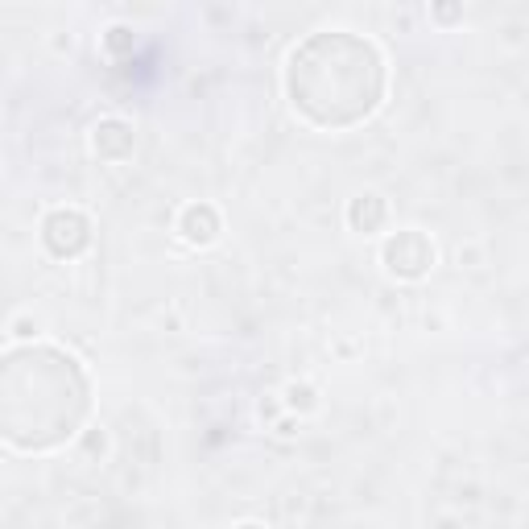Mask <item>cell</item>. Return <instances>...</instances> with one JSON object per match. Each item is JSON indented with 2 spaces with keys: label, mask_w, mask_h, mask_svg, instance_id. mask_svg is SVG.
<instances>
[{
  "label": "cell",
  "mask_w": 529,
  "mask_h": 529,
  "mask_svg": "<svg viewBox=\"0 0 529 529\" xmlns=\"http://www.w3.org/2000/svg\"><path fill=\"white\" fill-rule=\"evenodd\" d=\"M220 211H215L211 203H191V207H182L178 215V232L186 244H195V248H207L220 240Z\"/></svg>",
  "instance_id": "4"
},
{
  "label": "cell",
  "mask_w": 529,
  "mask_h": 529,
  "mask_svg": "<svg viewBox=\"0 0 529 529\" xmlns=\"http://www.w3.org/2000/svg\"><path fill=\"white\" fill-rule=\"evenodd\" d=\"M42 244L50 248L54 257L71 261V257H79L83 248L91 244V220L79 207H54L42 220Z\"/></svg>",
  "instance_id": "2"
},
{
  "label": "cell",
  "mask_w": 529,
  "mask_h": 529,
  "mask_svg": "<svg viewBox=\"0 0 529 529\" xmlns=\"http://www.w3.org/2000/svg\"><path fill=\"white\" fill-rule=\"evenodd\" d=\"M381 261L393 277H401V282H418V277H426L434 269V244L426 232L418 228H406V232H393L381 248Z\"/></svg>",
  "instance_id": "1"
},
{
  "label": "cell",
  "mask_w": 529,
  "mask_h": 529,
  "mask_svg": "<svg viewBox=\"0 0 529 529\" xmlns=\"http://www.w3.org/2000/svg\"><path fill=\"white\" fill-rule=\"evenodd\" d=\"M236 529H269V525H261V521H240Z\"/></svg>",
  "instance_id": "9"
},
{
  "label": "cell",
  "mask_w": 529,
  "mask_h": 529,
  "mask_svg": "<svg viewBox=\"0 0 529 529\" xmlns=\"http://www.w3.org/2000/svg\"><path fill=\"white\" fill-rule=\"evenodd\" d=\"M133 46V29L129 25H112L108 29V50H129Z\"/></svg>",
  "instance_id": "7"
},
{
  "label": "cell",
  "mask_w": 529,
  "mask_h": 529,
  "mask_svg": "<svg viewBox=\"0 0 529 529\" xmlns=\"http://www.w3.org/2000/svg\"><path fill=\"white\" fill-rule=\"evenodd\" d=\"M13 327H17V335H21V339H29V335H38V323H29V319H17Z\"/></svg>",
  "instance_id": "8"
},
{
  "label": "cell",
  "mask_w": 529,
  "mask_h": 529,
  "mask_svg": "<svg viewBox=\"0 0 529 529\" xmlns=\"http://www.w3.org/2000/svg\"><path fill=\"white\" fill-rule=\"evenodd\" d=\"M286 406L294 410V414H310L319 406V393H315V385H306V381H294V385H286Z\"/></svg>",
  "instance_id": "6"
},
{
  "label": "cell",
  "mask_w": 529,
  "mask_h": 529,
  "mask_svg": "<svg viewBox=\"0 0 529 529\" xmlns=\"http://www.w3.org/2000/svg\"><path fill=\"white\" fill-rule=\"evenodd\" d=\"M91 149H96L100 162H124V158H133V149H137L133 124L120 120V116H104L96 129H91Z\"/></svg>",
  "instance_id": "3"
},
{
  "label": "cell",
  "mask_w": 529,
  "mask_h": 529,
  "mask_svg": "<svg viewBox=\"0 0 529 529\" xmlns=\"http://www.w3.org/2000/svg\"><path fill=\"white\" fill-rule=\"evenodd\" d=\"M389 224V203L377 195V191H364L348 203V228L360 232V236H377L381 228Z\"/></svg>",
  "instance_id": "5"
}]
</instances>
